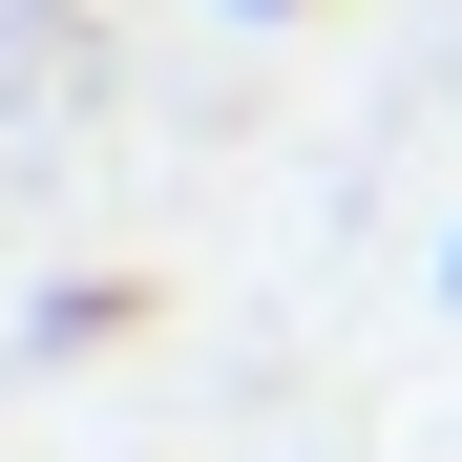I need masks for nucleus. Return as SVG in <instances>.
Returning <instances> with one entry per match:
<instances>
[{
  "label": "nucleus",
  "instance_id": "1",
  "mask_svg": "<svg viewBox=\"0 0 462 462\" xmlns=\"http://www.w3.org/2000/svg\"><path fill=\"white\" fill-rule=\"evenodd\" d=\"M147 316H169L147 273H63V294H42V357H106V337H147Z\"/></svg>",
  "mask_w": 462,
  "mask_h": 462
},
{
  "label": "nucleus",
  "instance_id": "2",
  "mask_svg": "<svg viewBox=\"0 0 462 462\" xmlns=\"http://www.w3.org/2000/svg\"><path fill=\"white\" fill-rule=\"evenodd\" d=\"M441 294H462V231H441Z\"/></svg>",
  "mask_w": 462,
  "mask_h": 462
},
{
  "label": "nucleus",
  "instance_id": "3",
  "mask_svg": "<svg viewBox=\"0 0 462 462\" xmlns=\"http://www.w3.org/2000/svg\"><path fill=\"white\" fill-rule=\"evenodd\" d=\"M253 22H294V0H253Z\"/></svg>",
  "mask_w": 462,
  "mask_h": 462
}]
</instances>
